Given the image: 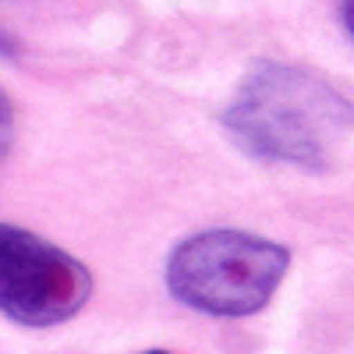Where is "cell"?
Here are the masks:
<instances>
[{
    "instance_id": "6da1fadb",
    "label": "cell",
    "mask_w": 354,
    "mask_h": 354,
    "mask_svg": "<svg viewBox=\"0 0 354 354\" xmlns=\"http://www.w3.org/2000/svg\"><path fill=\"white\" fill-rule=\"evenodd\" d=\"M223 128L255 160L319 174L354 131V100L312 68L255 61L223 110Z\"/></svg>"
},
{
    "instance_id": "7a4b0ae2",
    "label": "cell",
    "mask_w": 354,
    "mask_h": 354,
    "mask_svg": "<svg viewBox=\"0 0 354 354\" xmlns=\"http://www.w3.org/2000/svg\"><path fill=\"white\" fill-rule=\"evenodd\" d=\"M290 252L248 230L213 227L185 238L167 259V290L181 305L216 315L245 319L270 305L287 277Z\"/></svg>"
},
{
    "instance_id": "3957f363",
    "label": "cell",
    "mask_w": 354,
    "mask_h": 354,
    "mask_svg": "<svg viewBox=\"0 0 354 354\" xmlns=\"http://www.w3.org/2000/svg\"><path fill=\"white\" fill-rule=\"evenodd\" d=\"M88 298L93 273L85 262L32 230L0 223V315L43 330L78 315Z\"/></svg>"
},
{
    "instance_id": "277c9868",
    "label": "cell",
    "mask_w": 354,
    "mask_h": 354,
    "mask_svg": "<svg viewBox=\"0 0 354 354\" xmlns=\"http://www.w3.org/2000/svg\"><path fill=\"white\" fill-rule=\"evenodd\" d=\"M11 138H15V103L4 88H0V160L8 156Z\"/></svg>"
},
{
    "instance_id": "5b68a950",
    "label": "cell",
    "mask_w": 354,
    "mask_h": 354,
    "mask_svg": "<svg viewBox=\"0 0 354 354\" xmlns=\"http://www.w3.org/2000/svg\"><path fill=\"white\" fill-rule=\"evenodd\" d=\"M340 21L347 28V36L354 39V0H340Z\"/></svg>"
},
{
    "instance_id": "8992f818",
    "label": "cell",
    "mask_w": 354,
    "mask_h": 354,
    "mask_svg": "<svg viewBox=\"0 0 354 354\" xmlns=\"http://www.w3.org/2000/svg\"><path fill=\"white\" fill-rule=\"evenodd\" d=\"M15 53H18V43L8 32H0V57H15Z\"/></svg>"
},
{
    "instance_id": "52a82bcc",
    "label": "cell",
    "mask_w": 354,
    "mask_h": 354,
    "mask_svg": "<svg viewBox=\"0 0 354 354\" xmlns=\"http://www.w3.org/2000/svg\"><path fill=\"white\" fill-rule=\"evenodd\" d=\"M145 354H170V351H145Z\"/></svg>"
}]
</instances>
